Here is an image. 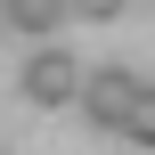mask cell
Listing matches in <instances>:
<instances>
[{
  "instance_id": "1",
  "label": "cell",
  "mask_w": 155,
  "mask_h": 155,
  "mask_svg": "<svg viewBox=\"0 0 155 155\" xmlns=\"http://www.w3.org/2000/svg\"><path fill=\"white\" fill-rule=\"evenodd\" d=\"M139 90H147V82H139L131 65H98V74L82 82V123H90V131H114V139H123V123H131Z\"/></svg>"
},
{
  "instance_id": "2",
  "label": "cell",
  "mask_w": 155,
  "mask_h": 155,
  "mask_svg": "<svg viewBox=\"0 0 155 155\" xmlns=\"http://www.w3.org/2000/svg\"><path fill=\"white\" fill-rule=\"evenodd\" d=\"M82 82H90V74H82L65 49H33L25 74H16V90H25L33 106H82Z\"/></svg>"
},
{
  "instance_id": "3",
  "label": "cell",
  "mask_w": 155,
  "mask_h": 155,
  "mask_svg": "<svg viewBox=\"0 0 155 155\" xmlns=\"http://www.w3.org/2000/svg\"><path fill=\"white\" fill-rule=\"evenodd\" d=\"M0 16H8V33L41 41V33H57V25L74 16V0H0Z\"/></svg>"
},
{
  "instance_id": "4",
  "label": "cell",
  "mask_w": 155,
  "mask_h": 155,
  "mask_svg": "<svg viewBox=\"0 0 155 155\" xmlns=\"http://www.w3.org/2000/svg\"><path fill=\"white\" fill-rule=\"evenodd\" d=\"M123 139H131V147H155V82L139 90V106H131V123H123Z\"/></svg>"
},
{
  "instance_id": "5",
  "label": "cell",
  "mask_w": 155,
  "mask_h": 155,
  "mask_svg": "<svg viewBox=\"0 0 155 155\" xmlns=\"http://www.w3.org/2000/svg\"><path fill=\"white\" fill-rule=\"evenodd\" d=\"M131 0H74V16H90V25H106V16H123Z\"/></svg>"
},
{
  "instance_id": "6",
  "label": "cell",
  "mask_w": 155,
  "mask_h": 155,
  "mask_svg": "<svg viewBox=\"0 0 155 155\" xmlns=\"http://www.w3.org/2000/svg\"><path fill=\"white\" fill-rule=\"evenodd\" d=\"M0 155H8V147H0Z\"/></svg>"
}]
</instances>
